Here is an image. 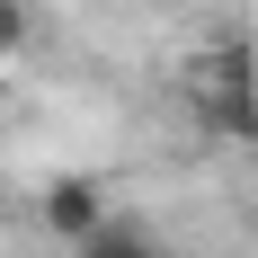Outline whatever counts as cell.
I'll use <instances>...</instances> for the list:
<instances>
[{
    "mask_svg": "<svg viewBox=\"0 0 258 258\" xmlns=\"http://www.w3.org/2000/svg\"><path fill=\"white\" fill-rule=\"evenodd\" d=\"M187 107H196V125L214 143H240L258 152V45L249 36H223L187 62Z\"/></svg>",
    "mask_w": 258,
    "mask_h": 258,
    "instance_id": "6da1fadb",
    "label": "cell"
},
{
    "mask_svg": "<svg viewBox=\"0 0 258 258\" xmlns=\"http://www.w3.org/2000/svg\"><path fill=\"white\" fill-rule=\"evenodd\" d=\"M107 214H116V205H107V187H98V178H53L45 196H36V223H45L53 240H72V249L98 232Z\"/></svg>",
    "mask_w": 258,
    "mask_h": 258,
    "instance_id": "7a4b0ae2",
    "label": "cell"
},
{
    "mask_svg": "<svg viewBox=\"0 0 258 258\" xmlns=\"http://www.w3.org/2000/svg\"><path fill=\"white\" fill-rule=\"evenodd\" d=\"M72 258H160V240L143 232V223H125V214H107V223H98L89 240H80Z\"/></svg>",
    "mask_w": 258,
    "mask_h": 258,
    "instance_id": "3957f363",
    "label": "cell"
},
{
    "mask_svg": "<svg viewBox=\"0 0 258 258\" xmlns=\"http://www.w3.org/2000/svg\"><path fill=\"white\" fill-rule=\"evenodd\" d=\"M9 45H27V9H18V0H0V53H9Z\"/></svg>",
    "mask_w": 258,
    "mask_h": 258,
    "instance_id": "277c9868",
    "label": "cell"
}]
</instances>
